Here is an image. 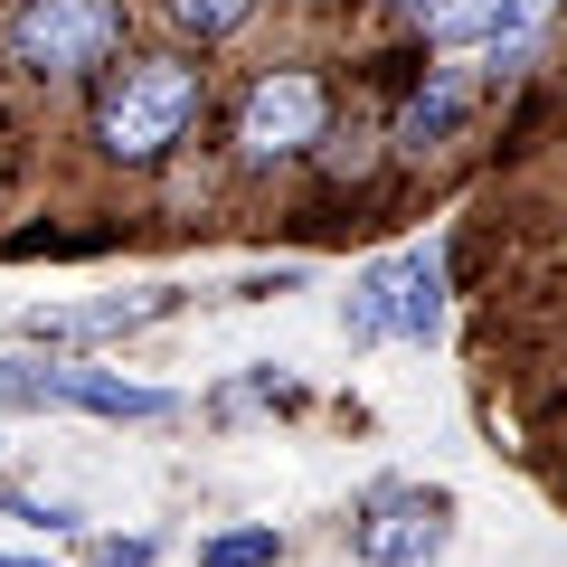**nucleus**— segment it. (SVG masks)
Listing matches in <instances>:
<instances>
[{"label":"nucleus","mask_w":567,"mask_h":567,"mask_svg":"<svg viewBox=\"0 0 567 567\" xmlns=\"http://www.w3.org/2000/svg\"><path fill=\"white\" fill-rule=\"evenodd\" d=\"M398 10H416V20H425V0H398Z\"/></svg>","instance_id":"obj_15"},{"label":"nucleus","mask_w":567,"mask_h":567,"mask_svg":"<svg viewBox=\"0 0 567 567\" xmlns=\"http://www.w3.org/2000/svg\"><path fill=\"white\" fill-rule=\"evenodd\" d=\"M10 406H85V416H171L162 388H133L114 369H66V360H0Z\"/></svg>","instance_id":"obj_6"},{"label":"nucleus","mask_w":567,"mask_h":567,"mask_svg":"<svg viewBox=\"0 0 567 567\" xmlns=\"http://www.w3.org/2000/svg\"><path fill=\"white\" fill-rule=\"evenodd\" d=\"M123 48V0H20L10 10V58L29 76H95Z\"/></svg>","instance_id":"obj_2"},{"label":"nucleus","mask_w":567,"mask_h":567,"mask_svg":"<svg viewBox=\"0 0 567 567\" xmlns=\"http://www.w3.org/2000/svg\"><path fill=\"white\" fill-rule=\"evenodd\" d=\"M445 539H454V492H425V483H388L350 520L360 567H425V558H445Z\"/></svg>","instance_id":"obj_4"},{"label":"nucleus","mask_w":567,"mask_h":567,"mask_svg":"<svg viewBox=\"0 0 567 567\" xmlns=\"http://www.w3.org/2000/svg\"><path fill=\"white\" fill-rule=\"evenodd\" d=\"M0 567H29V558H0Z\"/></svg>","instance_id":"obj_16"},{"label":"nucleus","mask_w":567,"mask_h":567,"mask_svg":"<svg viewBox=\"0 0 567 567\" xmlns=\"http://www.w3.org/2000/svg\"><path fill=\"white\" fill-rule=\"evenodd\" d=\"M181 303L171 284H152V293H114V303H58V312H29V341H114V331H142L162 322V312Z\"/></svg>","instance_id":"obj_7"},{"label":"nucleus","mask_w":567,"mask_h":567,"mask_svg":"<svg viewBox=\"0 0 567 567\" xmlns=\"http://www.w3.org/2000/svg\"><path fill=\"white\" fill-rule=\"evenodd\" d=\"M265 558H284L275 529H227V539H208V567H265Z\"/></svg>","instance_id":"obj_12"},{"label":"nucleus","mask_w":567,"mask_h":567,"mask_svg":"<svg viewBox=\"0 0 567 567\" xmlns=\"http://www.w3.org/2000/svg\"><path fill=\"white\" fill-rule=\"evenodd\" d=\"M350 341H425V331L445 322V256L435 246H406V256L369 265L350 284Z\"/></svg>","instance_id":"obj_3"},{"label":"nucleus","mask_w":567,"mask_h":567,"mask_svg":"<svg viewBox=\"0 0 567 567\" xmlns=\"http://www.w3.org/2000/svg\"><path fill=\"white\" fill-rule=\"evenodd\" d=\"M322 123H331L322 76L275 66V76L246 95V114H237V162H246V171H275V162H293V152H312V142H322Z\"/></svg>","instance_id":"obj_5"},{"label":"nucleus","mask_w":567,"mask_h":567,"mask_svg":"<svg viewBox=\"0 0 567 567\" xmlns=\"http://www.w3.org/2000/svg\"><path fill=\"white\" fill-rule=\"evenodd\" d=\"M511 0H425V39L435 48H492Z\"/></svg>","instance_id":"obj_10"},{"label":"nucleus","mask_w":567,"mask_h":567,"mask_svg":"<svg viewBox=\"0 0 567 567\" xmlns=\"http://www.w3.org/2000/svg\"><path fill=\"white\" fill-rule=\"evenodd\" d=\"M95 567H152V539H123V548H104Z\"/></svg>","instance_id":"obj_14"},{"label":"nucleus","mask_w":567,"mask_h":567,"mask_svg":"<svg viewBox=\"0 0 567 567\" xmlns=\"http://www.w3.org/2000/svg\"><path fill=\"white\" fill-rule=\"evenodd\" d=\"M473 104H483V66H425V85L406 95V114H398V152H435Z\"/></svg>","instance_id":"obj_8"},{"label":"nucleus","mask_w":567,"mask_h":567,"mask_svg":"<svg viewBox=\"0 0 567 567\" xmlns=\"http://www.w3.org/2000/svg\"><path fill=\"white\" fill-rule=\"evenodd\" d=\"M548 20H558V0H511V10H502V29H492V48H483V66H492V76H520V66L539 58Z\"/></svg>","instance_id":"obj_9"},{"label":"nucleus","mask_w":567,"mask_h":567,"mask_svg":"<svg viewBox=\"0 0 567 567\" xmlns=\"http://www.w3.org/2000/svg\"><path fill=\"white\" fill-rule=\"evenodd\" d=\"M10 511L39 520V529H76V511H66V502H39V492H10Z\"/></svg>","instance_id":"obj_13"},{"label":"nucleus","mask_w":567,"mask_h":567,"mask_svg":"<svg viewBox=\"0 0 567 567\" xmlns=\"http://www.w3.org/2000/svg\"><path fill=\"white\" fill-rule=\"evenodd\" d=\"M189 114H199V66L189 58H133L95 104V142L123 171H152L189 133Z\"/></svg>","instance_id":"obj_1"},{"label":"nucleus","mask_w":567,"mask_h":567,"mask_svg":"<svg viewBox=\"0 0 567 567\" xmlns=\"http://www.w3.org/2000/svg\"><path fill=\"white\" fill-rule=\"evenodd\" d=\"M171 29H189V39H227V29H246V10L256 0H162Z\"/></svg>","instance_id":"obj_11"}]
</instances>
